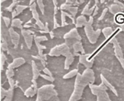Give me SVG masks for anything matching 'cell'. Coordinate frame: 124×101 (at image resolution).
<instances>
[]
</instances>
